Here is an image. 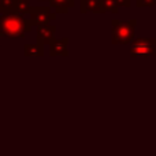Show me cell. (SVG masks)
I'll return each instance as SVG.
<instances>
[{"mask_svg":"<svg viewBox=\"0 0 156 156\" xmlns=\"http://www.w3.org/2000/svg\"><path fill=\"white\" fill-rule=\"evenodd\" d=\"M67 38H60V40H52L49 43V55L51 56H69L67 52Z\"/></svg>","mask_w":156,"mask_h":156,"instance_id":"cell-6","label":"cell"},{"mask_svg":"<svg viewBox=\"0 0 156 156\" xmlns=\"http://www.w3.org/2000/svg\"><path fill=\"white\" fill-rule=\"evenodd\" d=\"M25 2H29V0H25Z\"/></svg>","mask_w":156,"mask_h":156,"instance_id":"cell-13","label":"cell"},{"mask_svg":"<svg viewBox=\"0 0 156 156\" xmlns=\"http://www.w3.org/2000/svg\"><path fill=\"white\" fill-rule=\"evenodd\" d=\"M51 5L55 8L56 12H63L66 14L69 11V8L74 5V0H49Z\"/></svg>","mask_w":156,"mask_h":156,"instance_id":"cell-10","label":"cell"},{"mask_svg":"<svg viewBox=\"0 0 156 156\" xmlns=\"http://www.w3.org/2000/svg\"><path fill=\"white\" fill-rule=\"evenodd\" d=\"M155 56H156V54H155Z\"/></svg>","mask_w":156,"mask_h":156,"instance_id":"cell-14","label":"cell"},{"mask_svg":"<svg viewBox=\"0 0 156 156\" xmlns=\"http://www.w3.org/2000/svg\"><path fill=\"white\" fill-rule=\"evenodd\" d=\"M156 54V38L143 37L133 41L130 47V56L132 58H149Z\"/></svg>","mask_w":156,"mask_h":156,"instance_id":"cell-3","label":"cell"},{"mask_svg":"<svg viewBox=\"0 0 156 156\" xmlns=\"http://www.w3.org/2000/svg\"><path fill=\"white\" fill-rule=\"evenodd\" d=\"M44 55L43 47L40 44H25L23 45V56L25 58H41Z\"/></svg>","mask_w":156,"mask_h":156,"instance_id":"cell-8","label":"cell"},{"mask_svg":"<svg viewBox=\"0 0 156 156\" xmlns=\"http://www.w3.org/2000/svg\"><path fill=\"white\" fill-rule=\"evenodd\" d=\"M21 0H0V14L18 12Z\"/></svg>","mask_w":156,"mask_h":156,"instance_id":"cell-9","label":"cell"},{"mask_svg":"<svg viewBox=\"0 0 156 156\" xmlns=\"http://www.w3.org/2000/svg\"><path fill=\"white\" fill-rule=\"evenodd\" d=\"M105 12V7L103 0H81V12Z\"/></svg>","mask_w":156,"mask_h":156,"instance_id":"cell-7","label":"cell"},{"mask_svg":"<svg viewBox=\"0 0 156 156\" xmlns=\"http://www.w3.org/2000/svg\"><path fill=\"white\" fill-rule=\"evenodd\" d=\"M30 21L34 26H41V25H48L56 18V14L52 12L51 8L48 7H30L29 10Z\"/></svg>","mask_w":156,"mask_h":156,"instance_id":"cell-4","label":"cell"},{"mask_svg":"<svg viewBox=\"0 0 156 156\" xmlns=\"http://www.w3.org/2000/svg\"><path fill=\"white\" fill-rule=\"evenodd\" d=\"M103 4L105 7V11H110V12H118V2L116 0H103Z\"/></svg>","mask_w":156,"mask_h":156,"instance_id":"cell-11","label":"cell"},{"mask_svg":"<svg viewBox=\"0 0 156 156\" xmlns=\"http://www.w3.org/2000/svg\"><path fill=\"white\" fill-rule=\"evenodd\" d=\"M34 26L30 19L23 18V14L7 12L0 14V36L11 38H23Z\"/></svg>","mask_w":156,"mask_h":156,"instance_id":"cell-1","label":"cell"},{"mask_svg":"<svg viewBox=\"0 0 156 156\" xmlns=\"http://www.w3.org/2000/svg\"><path fill=\"white\" fill-rule=\"evenodd\" d=\"M55 32H56V27L54 25H41V26H37V43L40 44L41 47L47 45L54 40Z\"/></svg>","mask_w":156,"mask_h":156,"instance_id":"cell-5","label":"cell"},{"mask_svg":"<svg viewBox=\"0 0 156 156\" xmlns=\"http://www.w3.org/2000/svg\"><path fill=\"white\" fill-rule=\"evenodd\" d=\"M118 2L119 5H123V7H127V5H130V0H116Z\"/></svg>","mask_w":156,"mask_h":156,"instance_id":"cell-12","label":"cell"},{"mask_svg":"<svg viewBox=\"0 0 156 156\" xmlns=\"http://www.w3.org/2000/svg\"><path fill=\"white\" fill-rule=\"evenodd\" d=\"M137 21H112V44H129L134 40Z\"/></svg>","mask_w":156,"mask_h":156,"instance_id":"cell-2","label":"cell"}]
</instances>
